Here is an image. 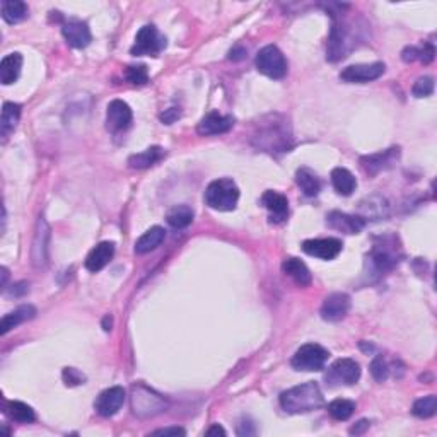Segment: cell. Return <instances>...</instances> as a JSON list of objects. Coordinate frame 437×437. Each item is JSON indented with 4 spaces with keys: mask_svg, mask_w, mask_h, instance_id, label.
I'll use <instances>...</instances> for the list:
<instances>
[{
    "mask_svg": "<svg viewBox=\"0 0 437 437\" xmlns=\"http://www.w3.org/2000/svg\"><path fill=\"white\" fill-rule=\"evenodd\" d=\"M255 147L268 154L289 152L292 147V130L289 121L281 115L261 118L251 137Z\"/></svg>",
    "mask_w": 437,
    "mask_h": 437,
    "instance_id": "6da1fadb",
    "label": "cell"
},
{
    "mask_svg": "<svg viewBox=\"0 0 437 437\" xmlns=\"http://www.w3.org/2000/svg\"><path fill=\"white\" fill-rule=\"evenodd\" d=\"M323 393L314 381L294 386L281 394V407L292 415L309 414L323 407Z\"/></svg>",
    "mask_w": 437,
    "mask_h": 437,
    "instance_id": "7a4b0ae2",
    "label": "cell"
},
{
    "mask_svg": "<svg viewBox=\"0 0 437 437\" xmlns=\"http://www.w3.org/2000/svg\"><path fill=\"white\" fill-rule=\"evenodd\" d=\"M333 26H331L330 38H328L327 60L338 62L349 57V51L354 48V33L351 24L342 19V12H331Z\"/></svg>",
    "mask_w": 437,
    "mask_h": 437,
    "instance_id": "3957f363",
    "label": "cell"
},
{
    "mask_svg": "<svg viewBox=\"0 0 437 437\" xmlns=\"http://www.w3.org/2000/svg\"><path fill=\"white\" fill-rule=\"evenodd\" d=\"M205 204L219 212H231L239 202V188L231 178H220L212 181L204 195Z\"/></svg>",
    "mask_w": 437,
    "mask_h": 437,
    "instance_id": "277c9868",
    "label": "cell"
},
{
    "mask_svg": "<svg viewBox=\"0 0 437 437\" xmlns=\"http://www.w3.org/2000/svg\"><path fill=\"white\" fill-rule=\"evenodd\" d=\"M381 243H376L369 253L370 270L377 275L388 274L400 261V248L397 246L394 237H381Z\"/></svg>",
    "mask_w": 437,
    "mask_h": 437,
    "instance_id": "5b68a950",
    "label": "cell"
},
{
    "mask_svg": "<svg viewBox=\"0 0 437 437\" xmlns=\"http://www.w3.org/2000/svg\"><path fill=\"white\" fill-rule=\"evenodd\" d=\"M166 407L167 403L164 401V398L150 388L144 386V384H135L132 388V410L137 417H154V415L166 410Z\"/></svg>",
    "mask_w": 437,
    "mask_h": 437,
    "instance_id": "8992f818",
    "label": "cell"
},
{
    "mask_svg": "<svg viewBox=\"0 0 437 437\" xmlns=\"http://www.w3.org/2000/svg\"><path fill=\"white\" fill-rule=\"evenodd\" d=\"M257 69L270 79H284L289 65L284 54L275 45H267L257 55Z\"/></svg>",
    "mask_w": 437,
    "mask_h": 437,
    "instance_id": "52a82bcc",
    "label": "cell"
},
{
    "mask_svg": "<svg viewBox=\"0 0 437 437\" xmlns=\"http://www.w3.org/2000/svg\"><path fill=\"white\" fill-rule=\"evenodd\" d=\"M330 352L324 347L318 344H306L292 357V367L296 370H306V373H313V370H321L327 364Z\"/></svg>",
    "mask_w": 437,
    "mask_h": 437,
    "instance_id": "ba28073f",
    "label": "cell"
},
{
    "mask_svg": "<svg viewBox=\"0 0 437 437\" xmlns=\"http://www.w3.org/2000/svg\"><path fill=\"white\" fill-rule=\"evenodd\" d=\"M164 48H166V38L159 34L156 26L147 24V26L141 27V31L135 36V43L130 48V54L134 57H144V55L157 57Z\"/></svg>",
    "mask_w": 437,
    "mask_h": 437,
    "instance_id": "9c48e42d",
    "label": "cell"
},
{
    "mask_svg": "<svg viewBox=\"0 0 437 437\" xmlns=\"http://www.w3.org/2000/svg\"><path fill=\"white\" fill-rule=\"evenodd\" d=\"M361 379V366L354 359H338L324 374V381L330 386H352Z\"/></svg>",
    "mask_w": 437,
    "mask_h": 437,
    "instance_id": "30bf717a",
    "label": "cell"
},
{
    "mask_svg": "<svg viewBox=\"0 0 437 437\" xmlns=\"http://www.w3.org/2000/svg\"><path fill=\"white\" fill-rule=\"evenodd\" d=\"M400 159V147H390L381 152L361 157V167L369 176H376L381 171L391 169Z\"/></svg>",
    "mask_w": 437,
    "mask_h": 437,
    "instance_id": "8fae6325",
    "label": "cell"
},
{
    "mask_svg": "<svg viewBox=\"0 0 437 437\" xmlns=\"http://www.w3.org/2000/svg\"><path fill=\"white\" fill-rule=\"evenodd\" d=\"M50 226H48L47 219L41 215L36 224V234L33 239V248H31V258H33V265L36 268H45L48 265V250H50Z\"/></svg>",
    "mask_w": 437,
    "mask_h": 437,
    "instance_id": "7c38bea8",
    "label": "cell"
},
{
    "mask_svg": "<svg viewBox=\"0 0 437 437\" xmlns=\"http://www.w3.org/2000/svg\"><path fill=\"white\" fill-rule=\"evenodd\" d=\"M127 393L121 386H111L108 390L101 391L99 397L94 401V408L101 417H113L123 407Z\"/></svg>",
    "mask_w": 437,
    "mask_h": 437,
    "instance_id": "4fadbf2b",
    "label": "cell"
},
{
    "mask_svg": "<svg viewBox=\"0 0 437 437\" xmlns=\"http://www.w3.org/2000/svg\"><path fill=\"white\" fill-rule=\"evenodd\" d=\"M132 120H134V115L125 101L115 99L108 104L106 128L111 134H118V132H125L127 128H130Z\"/></svg>",
    "mask_w": 437,
    "mask_h": 437,
    "instance_id": "5bb4252c",
    "label": "cell"
},
{
    "mask_svg": "<svg viewBox=\"0 0 437 437\" xmlns=\"http://www.w3.org/2000/svg\"><path fill=\"white\" fill-rule=\"evenodd\" d=\"M384 71H386V67H384V64H381V62L351 65V67L344 69V71L340 72V79L349 84H366L379 79Z\"/></svg>",
    "mask_w": 437,
    "mask_h": 437,
    "instance_id": "9a60e30c",
    "label": "cell"
},
{
    "mask_svg": "<svg viewBox=\"0 0 437 437\" xmlns=\"http://www.w3.org/2000/svg\"><path fill=\"white\" fill-rule=\"evenodd\" d=\"M342 244L340 239H335V237H323V239H306L303 243V251L304 253L311 255V257H316L320 260H335L338 255L342 253Z\"/></svg>",
    "mask_w": 437,
    "mask_h": 437,
    "instance_id": "2e32d148",
    "label": "cell"
},
{
    "mask_svg": "<svg viewBox=\"0 0 437 437\" xmlns=\"http://www.w3.org/2000/svg\"><path fill=\"white\" fill-rule=\"evenodd\" d=\"M234 127V118L229 115H220L217 111H211L205 115L197 125V132L202 137H211V135H220L229 132Z\"/></svg>",
    "mask_w": 437,
    "mask_h": 437,
    "instance_id": "e0dca14e",
    "label": "cell"
},
{
    "mask_svg": "<svg viewBox=\"0 0 437 437\" xmlns=\"http://www.w3.org/2000/svg\"><path fill=\"white\" fill-rule=\"evenodd\" d=\"M351 309V297L344 292H333L323 300L321 318L327 321H340Z\"/></svg>",
    "mask_w": 437,
    "mask_h": 437,
    "instance_id": "ac0fdd59",
    "label": "cell"
},
{
    "mask_svg": "<svg viewBox=\"0 0 437 437\" xmlns=\"http://www.w3.org/2000/svg\"><path fill=\"white\" fill-rule=\"evenodd\" d=\"M62 34L72 48H86L91 43V29L79 19H67L62 24Z\"/></svg>",
    "mask_w": 437,
    "mask_h": 437,
    "instance_id": "d6986e66",
    "label": "cell"
},
{
    "mask_svg": "<svg viewBox=\"0 0 437 437\" xmlns=\"http://www.w3.org/2000/svg\"><path fill=\"white\" fill-rule=\"evenodd\" d=\"M327 224L331 229L344 234H359L366 226V220L361 215H349L344 212L333 211L327 215Z\"/></svg>",
    "mask_w": 437,
    "mask_h": 437,
    "instance_id": "ffe728a7",
    "label": "cell"
},
{
    "mask_svg": "<svg viewBox=\"0 0 437 437\" xmlns=\"http://www.w3.org/2000/svg\"><path fill=\"white\" fill-rule=\"evenodd\" d=\"M261 204L263 207L270 212V222H284L289 215V202L287 197L279 191L268 190L265 191L263 197H261Z\"/></svg>",
    "mask_w": 437,
    "mask_h": 437,
    "instance_id": "44dd1931",
    "label": "cell"
},
{
    "mask_svg": "<svg viewBox=\"0 0 437 437\" xmlns=\"http://www.w3.org/2000/svg\"><path fill=\"white\" fill-rule=\"evenodd\" d=\"M113 255L115 244L110 243V241H103V243H99L89 251V255L86 258V268L89 272H93V274H96V272L103 270L110 263Z\"/></svg>",
    "mask_w": 437,
    "mask_h": 437,
    "instance_id": "7402d4cb",
    "label": "cell"
},
{
    "mask_svg": "<svg viewBox=\"0 0 437 437\" xmlns=\"http://www.w3.org/2000/svg\"><path fill=\"white\" fill-rule=\"evenodd\" d=\"M359 211H361V217L364 220H379L388 217V214H390V205H388L384 197H381V195H373V197H367L359 204Z\"/></svg>",
    "mask_w": 437,
    "mask_h": 437,
    "instance_id": "603a6c76",
    "label": "cell"
},
{
    "mask_svg": "<svg viewBox=\"0 0 437 437\" xmlns=\"http://www.w3.org/2000/svg\"><path fill=\"white\" fill-rule=\"evenodd\" d=\"M23 69V55L21 54H9L0 62V80L3 86H10L16 82L21 75Z\"/></svg>",
    "mask_w": 437,
    "mask_h": 437,
    "instance_id": "cb8c5ba5",
    "label": "cell"
},
{
    "mask_svg": "<svg viewBox=\"0 0 437 437\" xmlns=\"http://www.w3.org/2000/svg\"><path fill=\"white\" fill-rule=\"evenodd\" d=\"M34 316H36V309H34L33 306H29V304L19 306L17 309L10 311V313H7L5 316L2 318V323H0V333L2 335L9 333L12 328L19 327V324L24 323V321L33 320Z\"/></svg>",
    "mask_w": 437,
    "mask_h": 437,
    "instance_id": "d4e9b609",
    "label": "cell"
},
{
    "mask_svg": "<svg viewBox=\"0 0 437 437\" xmlns=\"http://www.w3.org/2000/svg\"><path fill=\"white\" fill-rule=\"evenodd\" d=\"M282 270H284V274H287L297 285H300V287H306V285L311 284L309 268H307L306 263L300 261L299 258H285L284 263H282Z\"/></svg>",
    "mask_w": 437,
    "mask_h": 437,
    "instance_id": "484cf974",
    "label": "cell"
},
{
    "mask_svg": "<svg viewBox=\"0 0 437 437\" xmlns=\"http://www.w3.org/2000/svg\"><path fill=\"white\" fill-rule=\"evenodd\" d=\"M331 185L337 190L338 195H344V197H351L352 193L357 188V180L354 178V174L351 173L345 167H335L331 171Z\"/></svg>",
    "mask_w": 437,
    "mask_h": 437,
    "instance_id": "4316f807",
    "label": "cell"
},
{
    "mask_svg": "<svg viewBox=\"0 0 437 437\" xmlns=\"http://www.w3.org/2000/svg\"><path fill=\"white\" fill-rule=\"evenodd\" d=\"M166 237V231L159 226L150 227L149 231H145L141 237L135 243V253L137 255H145L150 253V251L156 250L157 246H161V243Z\"/></svg>",
    "mask_w": 437,
    "mask_h": 437,
    "instance_id": "83f0119b",
    "label": "cell"
},
{
    "mask_svg": "<svg viewBox=\"0 0 437 437\" xmlns=\"http://www.w3.org/2000/svg\"><path fill=\"white\" fill-rule=\"evenodd\" d=\"M164 156H166V152L161 147H149L144 152L134 154V156L128 157V166L134 167V169H145V167H150L159 163Z\"/></svg>",
    "mask_w": 437,
    "mask_h": 437,
    "instance_id": "f1b7e54d",
    "label": "cell"
},
{
    "mask_svg": "<svg viewBox=\"0 0 437 437\" xmlns=\"http://www.w3.org/2000/svg\"><path fill=\"white\" fill-rule=\"evenodd\" d=\"M3 412L12 418L14 422L19 424H31L36 421V414L29 405L23 403V401H5L3 403Z\"/></svg>",
    "mask_w": 437,
    "mask_h": 437,
    "instance_id": "f546056e",
    "label": "cell"
},
{
    "mask_svg": "<svg viewBox=\"0 0 437 437\" xmlns=\"http://www.w3.org/2000/svg\"><path fill=\"white\" fill-rule=\"evenodd\" d=\"M296 181L306 197H316V195L320 193L321 181L320 178H318V174L314 173V171H311L309 167H300V169H297Z\"/></svg>",
    "mask_w": 437,
    "mask_h": 437,
    "instance_id": "4dcf8cb0",
    "label": "cell"
},
{
    "mask_svg": "<svg viewBox=\"0 0 437 437\" xmlns=\"http://www.w3.org/2000/svg\"><path fill=\"white\" fill-rule=\"evenodd\" d=\"M436 57V48L432 43H422L421 47H407L401 51V58L403 62L410 64V62H422L424 65L431 64Z\"/></svg>",
    "mask_w": 437,
    "mask_h": 437,
    "instance_id": "1f68e13d",
    "label": "cell"
},
{
    "mask_svg": "<svg viewBox=\"0 0 437 437\" xmlns=\"http://www.w3.org/2000/svg\"><path fill=\"white\" fill-rule=\"evenodd\" d=\"M21 118V106L17 103H3L2 118H0V134L3 139L9 137Z\"/></svg>",
    "mask_w": 437,
    "mask_h": 437,
    "instance_id": "d6a6232c",
    "label": "cell"
},
{
    "mask_svg": "<svg viewBox=\"0 0 437 437\" xmlns=\"http://www.w3.org/2000/svg\"><path fill=\"white\" fill-rule=\"evenodd\" d=\"M27 5L21 0H3L2 2V19L9 24H17L27 17Z\"/></svg>",
    "mask_w": 437,
    "mask_h": 437,
    "instance_id": "836d02e7",
    "label": "cell"
},
{
    "mask_svg": "<svg viewBox=\"0 0 437 437\" xmlns=\"http://www.w3.org/2000/svg\"><path fill=\"white\" fill-rule=\"evenodd\" d=\"M193 209L188 205H178V207L171 209L167 214V224L174 229H185L193 222Z\"/></svg>",
    "mask_w": 437,
    "mask_h": 437,
    "instance_id": "e575fe53",
    "label": "cell"
},
{
    "mask_svg": "<svg viewBox=\"0 0 437 437\" xmlns=\"http://www.w3.org/2000/svg\"><path fill=\"white\" fill-rule=\"evenodd\" d=\"M355 403L351 400H333L328 405V414L335 418V421H349L354 415Z\"/></svg>",
    "mask_w": 437,
    "mask_h": 437,
    "instance_id": "d590c367",
    "label": "cell"
},
{
    "mask_svg": "<svg viewBox=\"0 0 437 437\" xmlns=\"http://www.w3.org/2000/svg\"><path fill=\"white\" fill-rule=\"evenodd\" d=\"M437 412V398L434 394H429V397L421 398L414 403L412 407V414L418 418H431L434 417Z\"/></svg>",
    "mask_w": 437,
    "mask_h": 437,
    "instance_id": "8d00e7d4",
    "label": "cell"
},
{
    "mask_svg": "<svg viewBox=\"0 0 437 437\" xmlns=\"http://www.w3.org/2000/svg\"><path fill=\"white\" fill-rule=\"evenodd\" d=\"M127 80L128 82L135 84V86H144L149 80V72H147L145 65H132L127 69Z\"/></svg>",
    "mask_w": 437,
    "mask_h": 437,
    "instance_id": "74e56055",
    "label": "cell"
},
{
    "mask_svg": "<svg viewBox=\"0 0 437 437\" xmlns=\"http://www.w3.org/2000/svg\"><path fill=\"white\" fill-rule=\"evenodd\" d=\"M415 97H427L434 93V79L432 77H421L412 87Z\"/></svg>",
    "mask_w": 437,
    "mask_h": 437,
    "instance_id": "f35d334b",
    "label": "cell"
},
{
    "mask_svg": "<svg viewBox=\"0 0 437 437\" xmlns=\"http://www.w3.org/2000/svg\"><path fill=\"white\" fill-rule=\"evenodd\" d=\"M370 374H373L374 379L379 381V383L386 381L388 374H390V367H388L386 359H384L383 355H376V357H374L373 364H370Z\"/></svg>",
    "mask_w": 437,
    "mask_h": 437,
    "instance_id": "ab89813d",
    "label": "cell"
},
{
    "mask_svg": "<svg viewBox=\"0 0 437 437\" xmlns=\"http://www.w3.org/2000/svg\"><path fill=\"white\" fill-rule=\"evenodd\" d=\"M62 377H64L67 386H79V384H84V381H86V376L80 370L73 369V367H65Z\"/></svg>",
    "mask_w": 437,
    "mask_h": 437,
    "instance_id": "60d3db41",
    "label": "cell"
},
{
    "mask_svg": "<svg viewBox=\"0 0 437 437\" xmlns=\"http://www.w3.org/2000/svg\"><path fill=\"white\" fill-rule=\"evenodd\" d=\"M180 115H181L180 110H176V108H169V110H166L164 113H161V120H163L166 125H171L180 118Z\"/></svg>",
    "mask_w": 437,
    "mask_h": 437,
    "instance_id": "b9f144b4",
    "label": "cell"
},
{
    "mask_svg": "<svg viewBox=\"0 0 437 437\" xmlns=\"http://www.w3.org/2000/svg\"><path fill=\"white\" fill-rule=\"evenodd\" d=\"M154 436H185L187 431L181 427H166V429H157L152 432Z\"/></svg>",
    "mask_w": 437,
    "mask_h": 437,
    "instance_id": "7bdbcfd3",
    "label": "cell"
},
{
    "mask_svg": "<svg viewBox=\"0 0 437 437\" xmlns=\"http://www.w3.org/2000/svg\"><path fill=\"white\" fill-rule=\"evenodd\" d=\"M246 57V50L243 47H234L233 50L229 51V58L231 60H243Z\"/></svg>",
    "mask_w": 437,
    "mask_h": 437,
    "instance_id": "ee69618b",
    "label": "cell"
},
{
    "mask_svg": "<svg viewBox=\"0 0 437 437\" xmlns=\"http://www.w3.org/2000/svg\"><path fill=\"white\" fill-rule=\"evenodd\" d=\"M369 429V422L367 421H359L354 427L351 429V434H362V432Z\"/></svg>",
    "mask_w": 437,
    "mask_h": 437,
    "instance_id": "f6af8a7d",
    "label": "cell"
},
{
    "mask_svg": "<svg viewBox=\"0 0 437 437\" xmlns=\"http://www.w3.org/2000/svg\"><path fill=\"white\" fill-rule=\"evenodd\" d=\"M205 434H207V436H219V434L220 436H226L227 432L224 431V427H220L219 424H214L211 429H209L207 432H205Z\"/></svg>",
    "mask_w": 437,
    "mask_h": 437,
    "instance_id": "bcb514c9",
    "label": "cell"
},
{
    "mask_svg": "<svg viewBox=\"0 0 437 437\" xmlns=\"http://www.w3.org/2000/svg\"><path fill=\"white\" fill-rule=\"evenodd\" d=\"M104 330H106V331L111 330V318L110 316L104 318Z\"/></svg>",
    "mask_w": 437,
    "mask_h": 437,
    "instance_id": "7dc6e473",
    "label": "cell"
}]
</instances>
